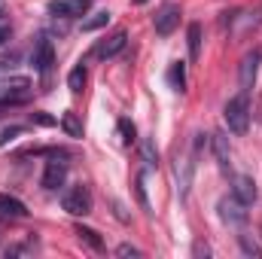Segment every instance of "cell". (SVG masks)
<instances>
[{
    "mask_svg": "<svg viewBox=\"0 0 262 259\" xmlns=\"http://www.w3.org/2000/svg\"><path fill=\"white\" fill-rule=\"evenodd\" d=\"M223 116H226L229 131H235V134H244V131L250 128V98H247V92L235 95V98L226 104Z\"/></svg>",
    "mask_w": 262,
    "mask_h": 259,
    "instance_id": "cell-1",
    "label": "cell"
},
{
    "mask_svg": "<svg viewBox=\"0 0 262 259\" xmlns=\"http://www.w3.org/2000/svg\"><path fill=\"white\" fill-rule=\"evenodd\" d=\"M61 207H64L70 217H85L92 213V192L89 186H73L61 195Z\"/></svg>",
    "mask_w": 262,
    "mask_h": 259,
    "instance_id": "cell-2",
    "label": "cell"
},
{
    "mask_svg": "<svg viewBox=\"0 0 262 259\" xmlns=\"http://www.w3.org/2000/svg\"><path fill=\"white\" fill-rule=\"evenodd\" d=\"M52 64H55V49H52V40H49V37H37V46H34V67H37V73L43 76V82H49Z\"/></svg>",
    "mask_w": 262,
    "mask_h": 259,
    "instance_id": "cell-3",
    "label": "cell"
},
{
    "mask_svg": "<svg viewBox=\"0 0 262 259\" xmlns=\"http://www.w3.org/2000/svg\"><path fill=\"white\" fill-rule=\"evenodd\" d=\"M216 207H220V220H223V223H229V226H244V223H247V204L238 201L235 195L220 198Z\"/></svg>",
    "mask_w": 262,
    "mask_h": 259,
    "instance_id": "cell-4",
    "label": "cell"
},
{
    "mask_svg": "<svg viewBox=\"0 0 262 259\" xmlns=\"http://www.w3.org/2000/svg\"><path fill=\"white\" fill-rule=\"evenodd\" d=\"M67 177V162L64 153H52V159L46 162V171H43V189H58Z\"/></svg>",
    "mask_w": 262,
    "mask_h": 259,
    "instance_id": "cell-5",
    "label": "cell"
},
{
    "mask_svg": "<svg viewBox=\"0 0 262 259\" xmlns=\"http://www.w3.org/2000/svg\"><path fill=\"white\" fill-rule=\"evenodd\" d=\"M92 9V0H52L49 3V15H61V18H82Z\"/></svg>",
    "mask_w": 262,
    "mask_h": 259,
    "instance_id": "cell-6",
    "label": "cell"
},
{
    "mask_svg": "<svg viewBox=\"0 0 262 259\" xmlns=\"http://www.w3.org/2000/svg\"><path fill=\"white\" fill-rule=\"evenodd\" d=\"M259 61H262V52L253 49L241 58V70H238V79H241V92H250L253 82H256V73H259Z\"/></svg>",
    "mask_w": 262,
    "mask_h": 259,
    "instance_id": "cell-7",
    "label": "cell"
},
{
    "mask_svg": "<svg viewBox=\"0 0 262 259\" xmlns=\"http://www.w3.org/2000/svg\"><path fill=\"white\" fill-rule=\"evenodd\" d=\"M177 25H180V6H174V3L162 6L159 15H156V34L159 37H168V34H174Z\"/></svg>",
    "mask_w": 262,
    "mask_h": 259,
    "instance_id": "cell-8",
    "label": "cell"
},
{
    "mask_svg": "<svg viewBox=\"0 0 262 259\" xmlns=\"http://www.w3.org/2000/svg\"><path fill=\"white\" fill-rule=\"evenodd\" d=\"M210 146H213V156H216V165H220V171H232V149H229V137H226V131H213L210 134Z\"/></svg>",
    "mask_w": 262,
    "mask_h": 259,
    "instance_id": "cell-9",
    "label": "cell"
},
{
    "mask_svg": "<svg viewBox=\"0 0 262 259\" xmlns=\"http://www.w3.org/2000/svg\"><path fill=\"white\" fill-rule=\"evenodd\" d=\"M125 43H128V34H125V31H116V34H110L107 40H101V43L95 46V55H98V58H113V55H119V52L125 49Z\"/></svg>",
    "mask_w": 262,
    "mask_h": 259,
    "instance_id": "cell-10",
    "label": "cell"
},
{
    "mask_svg": "<svg viewBox=\"0 0 262 259\" xmlns=\"http://www.w3.org/2000/svg\"><path fill=\"white\" fill-rule=\"evenodd\" d=\"M232 195L238 198V201H244L247 207L256 201V195H259V189H256V183H253V177H247V174H238L235 180H232Z\"/></svg>",
    "mask_w": 262,
    "mask_h": 259,
    "instance_id": "cell-11",
    "label": "cell"
},
{
    "mask_svg": "<svg viewBox=\"0 0 262 259\" xmlns=\"http://www.w3.org/2000/svg\"><path fill=\"white\" fill-rule=\"evenodd\" d=\"M0 217L3 220H21V217H28V207H25L21 198L0 192Z\"/></svg>",
    "mask_w": 262,
    "mask_h": 259,
    "instance_id": "cell-12",
    "label": "cell"
},
{
    "mask_svg": "<svg viewBox=\"0 0 262 259\" xmlns=\"http://www.w3.org/2000/svg\"><path fill=\"white\" fill-rule=\"evenodd\" d=\"M76 238H79L82 244H89L95 253H104V241H101V235H98L95 229H89V226H76Z\"/></svg>",
    "mask_w": 262,
    "mask_h": 259,
    "instance_id": "cell-13",
    "label": "cell"
},
{
    "mask_svg": "<svg viewBox=\"0 0 262 259\" xmlns=\"http://www.w3.org/2000/svg\"><path fill=\"white\" fill-rule=\"evenodd\" d=\"M168 82H171V89L186 92V64L183 61H174V64L168 67Z\"/></svg>",
    "mask_w": 262,
    "mask_h": 259,
    "instance_id": "cell-14",
    "label": "cell"
},
{
    "mask_svg": "<svg viewBox=\"0 0 262 259\" xmlns=\"http://www.w3.org/2000/svg\"><path fill=\"white\" fill-rule=\"evenodd\" d=\"M186 43H189V58L198 61V55H201V25H198V21L189 25V31H186Z\"/></svg>",
    "mask_w": 262,
    "mask_h": 259,
    "instance_id": "cell-15",
    "label": "cell"
},
{
    "mask_svg": "<svg viewBox=\"0 0 262 259\" xmlns=\"http://www.w3.org/2000/svg\"><path fill=\"white\" fill-rule=\"evenodd\" d=\"M61 128H64L67 137H82V122H79V116L73 110H67L64 116H61Z\"/></svg>",
    "mask_w": 262,
    "mask_h": 259,
    "instance_id": "cell-16",
    "label": "cell"
},
{
    "mask_svg": "<svg viewBox=\"0 0 262 259\" xmlns=\"http://www.w3.org/2000/svg\"><path fill=\"white\" fill-rule=\"evenodd\" d=\"M82 85H85V67L76 64L70 73H67V89H70L73 95H79V92H82Z\"/></svg>",
    "mask_w": 262,
    "mask_h": 259,
    "instance_id": "cell-17",
    "label": "cell"
},
{
    "mask_svg": "<svg viewBox=\"0 0 262 259\" xmlns=\"http://www.w3.org/2000/svg\"><path fill=\"white\" fill-rule=\"evenodd\" d=\"M140 156H143V162H146V168H159V149H156V143L146 137V140H140Z\"/></svg>",
    "mask_w": 262,
    "mask_h": 259,
    "instance_id": "cell-18",
    "label": "cell"
},
{
    "mask_svg": "<svg viewBox=\"0 0 262 259\" xmlns=\"http://www.w3.org/2000/svg\"><path fill=\"white\" fill-rule=\"evenodd\" d=\"M107 21H110V12L101 9V12H95L92 18H82V31H98V28H104Z\"/></svg>",
    "mask_w": 262,
    "mask_h": 259,
    "instance_id": "cell-19",
    "label": "cell"
},
{
    "mask_svg": "<svg viewBox=\"0 0 262 259\" xmlns=\"http://www.w3.org/2000/svg\"><path fill=\"white\" fill-rule=\"evenodd\" d=\"M119 134H122V143L131 146V143L137 140V128H134V122H131V119H119Z\"/></svg>",
    "mask_w": 262,
    "mask_h": 259,
    "instance_id": "cell-20",
    "label": "cell"
},
{
    "mask_svg": "<svg viewBox=\"0 0 262 259\" xmlns=\"http://www.w3.org/2000/svg\"><path fill=\"white\" fill-rule=\"evenodd\" d=\"M238 241H241V250H244L247 256H256V259L262 256V247L253 241V238H250V235H238Z\"/></svg>",
    "mask_w": 262,
    "mask_h": 259,
    "instance_id": "cell-21",
    "label": "cell"
},
{
    "mask_svg": "<svg viewBox=\"0 0 262 259\" xmlns=\"http://www.w3.org/2000/svg\"><path fill=\"white\" fill-rule=\"evenodd\" d=\"M21 125H9V128H3V134H0V146H6V143H12V140H15V137H18V134H21Z\"/></svg>",
    "mask_w": 262,
    "mask_h": 259,
    "instance_id": "cell-22",
    "label": "cell"
},
{
    "mask_svg": "<svg viewBox=\"0 0 262 259\" xmlns=\"http://www.w3.org/2000/svg\"><path fill=\"white\" fill-rule=\"evenodd\" d=\"M31 122H34V125H43V128H52V125H55V119H52L49 113H40V110L31 113Z\"/></svg>",
    "mask_w": 262,
    "mask_h": 259,
    "instance_id": "cell-23",
    "label": "cell"
},
{
    "mask_svg": "<svg viewBox=\"0 0 262 259\" xmlns=\"http://www.w3.org/2000/svg\"><path fill=\"white\" fill-rule=\"evenodd\" d=\"M134 189H137V201H140V207H143V210H149V201H146V189H143V174H137V186H134Z\"/></svg>",
    "mask_w": 262,
    "mask_h": 259,
    "instance_id": "cell-24",
    "label": "cell"
},
{
    "mask_svg": "<svg viewBox=\"0 0 262 259\" xmlns=\"http://www.w3.org/2000/svg\"><path fill=\"white\" fill-rule=\"evenodd\" d=\"M116 256H140V250H137V247H131V244H119V247H116Z\"/></svg>",
    "mask_w": 262,
    "mask_h": 259,
    "instance_id": "cell-25",
    "label": "cell"
},
{
    "mask_svg": "<svg viewBox=\"0 0 262 259\" xmlns=\"http://www.w3.org/2000/svg\"><path fill=\"white\" fill-rule=\"evenodd\" d=\"M9 40V18L3 15V9H0V43H6Z\"/></svg>",
    "mask_w": 262,
    "mask_h": 259,
    "instance_id": "cell-26",
    "label": "cell"
},
{
    "mask_svg": "<svg viewBox=\"0 0 262 259\" xmlns=\"http://www.w3.org/2000/svg\"><path fill=\"white\" fill-rule=\"evenodd\" d=\"M18 61V52H9V55H0V67H15Z\"/></svg>",
    "mask_w": 262,
    "mask_h": 259,
    "instance_id": "cell-27",
    "label": "cell"
},
{
    "mask_svg": "<svg viewBox=\"0 0 262 259\" xmlns=\"http://www.w3.org/2000/svg\"><path fill=\"white\" fill-rule=\"evenodd\" d=\"M192 253H195V256H210V247H207V244H201V241H195Z\"/></svg>",
    "mask_w": 262,
    "mask_h": 259,
    "instance_id": "cell-28",
    "label": "cell"
},
{
    "mask_svg": "<svg viewBox=\"0 0 262 259\" xmlns=\"http://www.w3.org/2000/svg\"><path fill=\"white\" fill-rule=\"evenodd\" d=\"M256 119L262 122V92H259V101H256Z\"/></svg>",
    "mask_w": 262,
    "mask_h": 259,
    "instance_id": "cell-29",
    "label": "cell"
},
{
    "mask_svg": "<svg viewBox=\"0 0 262 259\" xmlns=\"http://www.w3.org/2000/svg\"><path fill=\"white\" fill-rule=\"evenodd\" d=\"M134 3H146V0H134Z\"/></svg>",
    "mask_w": 262,
    "mask_h": 259,
    "instance_id": "cell-30",
    "label": "cell"
},
{
    "mask_svg": "<svg viewBox=\"0 0 262 259\" xmlns=\"http://www.w3.org/2000/svg\"><path fill=\"white\" fill-rule=\"evenodd\" d=\"M3 3H6V0H0V9H3Z\"/></svg>",
    "mask_w": 262,
    "mask_h": 259,
    "instance_id": "cell-31",
    "label": "cell"
}]
</instances>
